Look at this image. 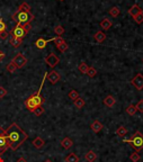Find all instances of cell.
<instances>
[{
	"mask_svg": "<svg viewBox=\"0 0 143 162\" xmlns=\"http://www.w3.org/2000/svg\"><path fill=\"white\" fill-rule=\"evenodd\" d=\"M109 15L112 17H117L120 15V8L118 7H112L109 9Z\"/></svg>",
	"mask_w": 143,
	"mask_h": 162,
	"instance_id": "83f0119b",
	"label": "cell"
},
{
	"mask_svg": "<svg viewBox=\"0 0 143 162\" xmlns=\"http://www.w3.org/2000/svg\"><path fill=\"white\" fill-rule=\"evenodd\" d=\"M90 127H91V129L95 133H99L100 131H102V129H103V124H102V123H100L99 121H95L91 124V126H90Z\"/></svg>",
	"mask_w": 143,
	"mask_h": 162,
	"instance_id": "2e32d148",
	"label": "cell"
},
{
	"mask_svg": "<svg viewBox=\"0 0 143 162\" xmlns=\"http://www.w3.org/2000/svg\"><path fill=\"white\" fill-rule=\"evenodd\" d=\"M134 20H135L138 24H142L143 23V11L142 12H140L139 15H136L135 17H134Z\"/></svg>",
	"mask_w": 143,
	"mask_h": 162,
	"instance_id": "d590c367",
	"label": "cell"
},
{
	"mask_svg": "<svg viewBox=\"0 0 143 162\" xmlns=\"http://www.w3.org/2000/svg\"><path fill=\"white\" fill-rule=\"evenodd\" d=\"M142 61H143V59H142Z\"/></svg>",
	"mask_w": 143,
	"mask_h": 162,
	"instance_id": "c3c4849f",
	"label": "cell"
},
{
	"mask_svg": "<svg viewBox=\"0 0 143 162\" xmlns=\"http://www.w3.org/2000/svg\"><path fill=\"white\" fill-rule=\"evenodd\" d=\"M6 95H7V90L4 87H0V98H4Z\"/></svg>",
	"mask_w": 143,
	"mask_h": 162,
	"instance_id": "ab89813d",
	"label": "cell"
},
{
	"mask_svg": "<svg viewBox=\"0 0 143 162\" xmlns=\"http://www.w3.org/2000/svg\"><path fill=\"white\" fill-rule=\"evenodd\" d=\"M61 145H62L63 149L69 150L70 147H72V145H73V142L70 140L69 137H66V139H63V140L61 141Z\"/></svg>",
	"mask_w": 143,
	"mask_h": 162,
	"instance_id": "e0dca14e",
	"label": "cell"
},
{
	"mask_svg": "<svg viewBox=\"0 0 143 162\" xmlns=\"http://www.w3.org/2000/svg\"><path fill=\"white\" fill-rule=\"evenodd\" d=\"M17 162H27V160H26L25 158H23V157H22V158H19L18 160H17Z\"/></svg>",
	"mask_w": 143,
	"mask_h": 162,
	"instance_id": "7bdbcfd3",
	"label": "cell"
},
{
	"mask_svg": "<svg viewBox=\"0 0 143 162\" xmlns=\"http://www.w3.org/2000/svg\"><path fill=\"white\" fill-rule=\"evenodd\" d=\"M140 12H142V9L140 8L139 5H136V4H135V5H133L132 7L128 9V14L132 16L133 18H134V17H135L136 15H139Z\"/></svg>",
	"mask_w": 143,
	"mask_h": 162,
	"instance_id": "7c38bea8",
	"label": "cell"
},
{
	"mask_svg": "<svg viewBox=\"0 0 143 162\" xmlns=\"http://www.w3.org/2000/svg\"><path fill=\"white\" fill-rule=\"evenodd\" d=\"M9 35H10V33H8L7 30H4V32L0 33V38L1 40H7L8 37H9Z\"/></svg>",
	"mask_w": 143,
	"mask_h": 162,
	"instance_id": "74e56055",
	"label": "cell"
},
{
	"mask_svg": "<svg viewBox=\"0 0 143 162\" xmlns=\"http://www.w3.org/2000/svg\"><path fill=\"white\" fill-rule=\"evenodd\" d=\"M45 162H52L51 160H45Z\"/></svg>",
	"mask_w": 143,
	"mask_h": 162,
	"instance_id": "bcb514c9",
	"label": "cell"
},
{
	"mask_svg": "<svg viewBox=\"0 0 143 162\" xmlns=\"http://www.w3.org/2000/svg\"><path fill=\"white\" fill-rule=\"evenodd\" d=\"M84 159H86V161L87 162H95V160L97 159V155H96L95 152L90 150V151H88L87 153H86Z\"/></svg>",
	"mask_w": 143,
	"mask_h": 162,
	"instance_id": "9a60e30c",
	"label": "cell"
},
{
	"mask_svg": "<svg viewBox=\"0 0 143 162\" xmlns=\"http://www.w3.org/2000/svg\"><path fill=\"white\" fill-rule=\"evenodd\" d=\"M116 103V99L114 98L113 96H107L105 99H104V105L107 107H113Z\"/></svg>",
	"mask_w": 143,
	"mask_h": 162,
	"instance_id": "d6986e66",
	"label": "cell"
},
{
	"mask_svg": "<svg viewBox=\"0 0 143 162\" xmlns=\"http://www.w3.org/2000/svg\"><path fill=\"white\" fill-rule=\"evenodd\" d=\"M46 76H48V73L45 72L44 77H43V81H42L40 89L37 90L36 93H34V95H32L30 97H28V98L26 99V101H25L26 108H27V109H28L30 113H33L34 109H35L36 107L42 106V104L44 103V99H43V97L41 96V91H42V89H43V85H44V81H45V79H46Z\"/></svg>",
	"mask_w": 143,
	"mask_h": 162,
	"instance_id": "7a4b0ae2",
	"label": "cell"
},
{
	"mask_svg": "<svg viewBox=\"0 0 143 162\" xmlns=\"http://www.w3.org/2000/svg\"><path fill=\"white\" fill-rule=\"evenodd\" d=\"M68 97H69V99L71 100H76L77 98H79V93H78L77 90H74V89H72V90H70L69 93H68Z\"/></svg>",
	"mask_w": 143,
	"mask_h": 162,
	"instance_id": "cb8c5ba5",
	"label": "cell"
},
{
	"mask_svg": "<svg viewBox=\"0 0 143 162\" xmlns=\"http://www.w3.org/2000/svg\"><path fill=\"white\" fill-rule=\"evenodd\" d=\"M94 37H95L96 42H98V43H103L104 40H106V34L104 33V32H102V30H99V32H97V33L94 35Z\"/></svg>",
	"mask_w": 143,
	"mask_h": 162,
	"instance_id": "5bb4252c",
	"label": "cell"
},
{
	"mask_svg": "<svg viewBox=\"0 0 143 162\" xmlns=\"http://www.w3.org/2000/svg\"><path fill=\"white\" fill-rule=\"evenodd\" d=\"M6 70H7L8 72H10V73H14V72L17 70V66H16L13 62H10V63H8L7 64V66H6Z\"/></svg>",
	"mask_w": 143,
	"mask_h": 162,
	"instance_id": "4dcf8cb0",
	"label": "cell"
},
{
	"mask_svg": "<svg viewBox=\"0 0 143 162\" xmlns=\"http://www.w3.org/2000/svg\"><path fill=\"white\" fill-rule=\"evenodd\" d=\"M58 48H59V51L60 52H66V50H68V48H69V45L66 44V42H64V43H62V44L61 45H59V46H58Z\"/></svg>",
	"mask_w": 143,
	"mask_h": 162,
	"instance_id": "e575fe53",
	"label": "cell"
},
{
	"mask_svg": "<svg viewBox=\"0 0 143 162\" xmlns=\"http://www.w3.org/2000/svg\"><path fill=\"white\" fill-rule=\"evenodd\" d=\"M54 33L58 35V36H61V35H63L64 34V27L61 25H58L56 27L54 28Z\"/></svg>",
	"mask_w": 143,
	"mask_h": 162,
	"instance_id": "f1b7e54d",
	"label": "cell"
},
{
	"mask_svg": "<svg viewBox=\"0 0 143 162\" xmlns=\"http://www.w3.org/2000/svg\"><path fill=\"white\" fill-rule=\"evenodd\" d=\"M89 66L87 65V63L84 62H81L79 65H78V70L80 71L81 73H87V71H88Z\"/></svg>",
	"mask_w": 143,
	"mask_h": 162,
	"instance_id": "d4e9b609",
	"label": "cell"
},
{
	"mask_svg": "<svg viewBox=\"0 0 143 162\" xmlns=\"http://www.w3.org/2000/svg\"><path fill=\"white\" fill-rule=\"evenodd\" d=\"M44 113V108L42 106H38V107H36L35 109H34V111H33V114H35L36 116H41V115L43 114Z\"/></svg>",
	"mask_w": 143,
	"mask_h": 162,
	"instance_id": "d6a6232c",
	"label": "cell"
},
{
	"mask_svg": "<svg viewBox=\"0 0 143 162\" xmlns=\"http://www.w3.org/2000/svg\"><path fill=\"white\" fill-rule=\"evenodd\" d=\"M45 62L48 63V66H51V68H54L55 65H58L60 62V59L58 56L55 55L54 53H51L50 55H48L45 58Z\"/></svg>",
	"mask_w": 143,
	"mask_h": 162,
	"instance_id": "ba28073f",
	"label": "cell"
},
{
	"mask_svg": "<svg viewBox=\"0 0 143 162\" xmlns=\"http://www.w3.org/2000/svg\"><path fill=\"white\" fill-rule=\"evenodd\" d=\"M44 144H45V142L43 141V139L40 136H37L36 139H34L33 140V145H34V147H36V149L43 147L44 146Z\"/></svg>",
	"mask_w": 143,
	"mask_h": 162,
	"instance_id": "ac0fdd59",
	"label": "cell"
},
{
	"mask_svg": "<svg viewBox=\"0 0 143 162\" xmlns=\"http://www.w3.org/2000/svg\"><path fill=\"white\" fill-rule=\"evenodd\" d=\"M7 143L11 150H17L26 140L28 135L25 133L24 129H20L16 123H13L7 129Z\"/></svg>",
	"mask_w": 143,
	"mask_h": 162,
	"instance_id": "6da1fadb",
	"label": "cell"
},
{
	"mask_svg": "<svg viewBox=\"0 0 143 162\" xmlns=\"http://www.w3.org/2000/svg\"><path fill=\"white\" fill-rule=\"evenodd\" d=\"M11 18L14 22H16L18 25H26V24H30V22L34 19V15L32 12H27V11H22L17 9V10L13 14Z\"/></svg>",
	"mask_w": 143,
	"mask_h": 162,
	"instance_id": "3957f363",
	"label": "cell"
},
{
	"mask_svg": "<svg viewBox=\"0 0 143 162\" xmlns=\"http://www.w3.org/2000/svg\"><path fill=\"white\" fill-rule=\"evenodd\" d=\"M11 62L14 63L16 66H17V69H20V68H23V66H25V64L27 63V59H26L25 56L23 55L22 53H18L17 55L13 59V61Z\"/></svg>",
	"mask_w": 143,
	"mask_h": 162,
	"instance_id": "5b68a950",
	"label": "cell"
},
{
	"mask_svg": "<svg viewBox=\"0 0 143 162\" xmlns=\"http://www.w3.org/2000/svg\"><path fill=\"white\" fill-rule=\"evenodd\" d=\"M130 159H131V161L132 162H139L141 160V157H140V153L139 152H133L132 154L130 155Z\"/></svg>",
	"mask_w": 143,
	"mask_h": 162,
	"instance_id": "484cf974",
	"label": "cell"
},
{
	"mask_svg": "<svg viewBox=\"0 0 143 162\" xmlns=\"http://www.w3.org/2000/svg\"><path fill=\"white\" fill-rule=\"evenodd\" d=\"M60 1H64V0H60Z\"/></svg>",
	"mask_w": 143,
	"mask_h": 162,
	"instance_id": "7dc6e473",
	"label": "cell"
},
{
	"mask_svg": "<svg viewBox=\"0 0 143 162\" xmlns=\"http://www.w3.org/2000/svg\"><path fill=\"white\" fill-rule=\"evenodd\" d=\"M60 74H59V72H56L55 70H53V71H51L50 73H48V76H46V79H48L50 82H51L52 85H55L56 82H59L60 81Z\"/></svg>",
	"mask_w": 143,
	"mask_h": 162,
	"instance_id": "9c48e42d",
	"label": "cell"
},
{
	"mask_svg": "<svg viewBox=\"0 0 143 162\" xmlns=\"http://www.w3.org/2000/svg\"><path fill=\"white\" fill-rule=\"evenodd\" d=\"M0 162H4V160H2V158L0 157Z\"/></svg>",
	"mask_w": 143,
	"mask_h": 162,
	"instance_id": "f6af8a7d",
	"label": "cell"
},
{
	"mask_svg": "<svg viewBox=\"0 0 143 162\" xmlns=\"http://www.w3.org/2000/svg\"><path fill=\"white\" fill-rule=\"evenodd\" d=\"M5 58V54H4V52H1L0 51V61H1V60L4 59Z\"/></svg>",
	"mask_w": 143,
	"mask_h": 162,
	"instance_id": "ee69618b",
	"label": "cell"
},
{
	"mask_svg": "<svg viewBox=\"0 0 143 162\" xmlns=\"http://www.w3.org/2000/svg\"><path fill=\"white\" fill-rule=\"evenodd\" d=\"M9 145L7 143V137L6 136H0V157L4 154L5 151L7 150Z\"/></svg>",
	"mask_w": 143,
	"mask_h": 162,
	"instance_id": "8fae6325",
	"label": "cell"
},
{
	"mask_svg": "<svg viewBox=\"0 0 143 162\" xmlns=\"http://www.w3.org/2000/svg\"><path fill=\"white\" fill-rule=\"evenodd\" d=\"M6 24H5V22H4V19L2 18H0V33L1 32H4V30H6Z\"/></svg>",
	"mask_w": 143,
	"mask_h": 162,
	"instance_id": "f35d334b",
	"label": "cell"
},
{
	"mask_svg": "<svg viewBox=\"0 0 143 162\" xmlns=\"http://www.w3.org/2000/svg\"><path fill=\"white\" fill-rule=\"evenodd\" d=\"M51 40H54V37L51 38V40H44V38L40 37V38L35 42V45H36V48H38V50H43V48H45V46L48 45V42H51Z\"/></svg>",
	"mask_w": 143,
	"mask_h": 162,
	"instance_id": "30bf717a",
	"label": "cell"
},
{
	"mask_svg": "<svg viewBox=\"0 0 143 162\" xmlns=\"http://www.w3.org/2000/svg\"><path fill=\"white\" fill-rule=\"evenodd\" d=\"M136 108L134 105H130V106L126 108V113H127L128 115H131V116H134V115L136 114Z\"/></svg>",
	"mask_w": 143,
	"mask_h": 162,
	"instance_id": "4316f807",
	"label": "cell"
},
{
	"mask_svg": "<svg viewBox=\"0 0 143 162\" xmlns=\"http://www.w3.org/2000/svg\"><path fill=\"white\" fill-rule=\"evenodd\" d=\"M23 27H24V30H26V33L30 32V30H32V26H30V24H26V25H23Z\"/></svg>",
	"mask_w": 143,
	"mask_h": 162,
	"instance_id": "60d3db41",
	"label": "cell"
},
{
	"mask_svg": "<svg viewBox=\"0 0 143 162\" xmlns=\"http://www.w3.org/2000/svg\"><path fill=\"white\" fill-rule=\"evenodd\" d=\"M135 108H136V111H140V113H143V99L140 100L139 103L136 104Z\"/></svg>",
	"mask_w": 143,
	"mask_h": 162,
	"instance_id": "8d00e7d4",
	"label": "cell"
},
{
	"mask_svg": "<svg viewBox=\"0 0 143 162\" xmlns=\"http://www.w3.org/2000/svg\"><path fill=\"white\" fill-rule=\"evenodd\" d=\"M26 34L27 33H26V30H24V27H23L22 25H18V24H17V26H16L15 28L13 30V32H11V36L23 40V38L26 36Z\"/></svg>",
	"mask_w": 143,
	"mask_h": 162,
	"instance_id": "8992f818",
	"label": "cell"
},
{
	"mask_svg": "<svg viewBox=\"0 0 143 162\" xmlns=\"http://www.w3.org/2000/svg\"><path fill=\"white\" fill-rule=\"evenodd\" d=\"M131 83H132L138 90H142L143 89V74L138 73L135 77L131 80Z\"/></svg>",
	"mask_w": 143,
	"mask_h": 162,
	"instance_id": "52a82bcc",
	"label": "cell"
},
{
	"mask_svg": "<svg viewBox=\"0 0 143 162\" xmlns=\"http://www.w3.org/2000/svg\"><path fill=\"white\" fill-rule=\"evenodd\" d=\"M0 136H7V131H5L1 127H0Z\"/></svg>",
	"mask_w": 143,
	"mask_h": 162,
	"instance_id": "b9f144b4",
	"label": "cell"
},
{
	"mask_svg": "<svg viewBox=\"0 0 143 162\" xmlns=\"http://www.w3.org/2000/svg\"><path fill=\"white\" fill-rule=\"evenodd\" d=\"M73 104H74V106L77 107L78 109H81V108L84 106V104H86V103H84V99H82V98H80V97H79V98H77V99L74 100Z\"/></svg>",
	"mask_w": 143,
	"mask_h": 162,
	"instance_id": "603a6c76",
	"label": "cell"
},
{
	"mask_svg": "<svg viewBox=\"0 0 143 162\" xmlns=\"http://www.w3.org/2000/svg\"><path fill=\"white\" fill-rule=\"evenodd\" d=\"M86 74H88V77H90V78H94L97 74V70H96L95 68H89L88 69V71H87V73Z\"/></svg>",
	"mask_w": 143,
	"mask_h": 162,
	"instance_id": "836d02e7",
	"label": "cell"
},
{
	"mask_svg": "<svg viewBox=\"0 0 143 162\" xmlns=\"http://www.w3.org/2000/svg\"><path fill=\"white\" fill-rule=\"evenodd\" d=\"M112 25H113V23H112V20H109L108 18H104L102 22H100V27L103 28L104 30H108L112 27Z\"/></svg>",
	"mask_w": 143,
	"mask_h": 162,
	"instance_id": "4fadbf2b",
	"label": "cell"
},
{
	"mask_svg": "<svg viewBox=\"0 0 143 162\" xmlns=\"http://www.w3.org/2000/svg\"><path fill=\"white\" fill-rule=\"evenodd\" d=\"M127 134V129L124 127V126H120L117 129H116V135H118L120 137H123Z\"/></svg>",
	"mask_w": 143,
	"mask_h": 162,
	"instance_id": "44dd1931",
	"label": "cell"
},
{
	"mask_svg": "<svg viewBox=\"0 0 143 162\" xmlns=\"http://www.w3.org/2000/svg\"><path fill=\"white\" fill-rule=\"evenodd\" d=\"M124 142L130 144L136 152L143 150V134L140 131H136L130 140H124Z\"/></svg>",
	"mask_w": 143,
	"mask_h": 162,
	"instance_id": "277c9868",
	"label": "cell"
},
{
	"mask_svg": "<svg viewBox=\"0 0 143 162\" xmlns=\"http://www.w3.org/2000/svg\"><path fill=\"white\" fill-rule=\"evenodd\" d=\"M23 43V40H20V38H17V37H14V36H11L10 37V44L14 46V48H19L20 45H22Z\"/></svg>",
	"mask_w": 143,
	"mask_h": 162,
	"instance_id": "ffe728a7",
	"label": "cell"
},
{
	"mask_svg": "<svg viewBox=\"0 0 143 162\" xmlns=\"http://www.w3.org/2000/svg\"><path fill=\"white\" fill-rule=\"evenodd\" d=\"M66 40H64V38H63L62 36H56V37H54V43H55V45H56V48L59 46V45H61L62 43H64Z\"/></svg>",
	"mask_w": 143,
	"mask_h": 162,
	"instance_id": "1f68e13d",
	"label": "cell"
},
{
	"mask_svg": "<svg viewBox=\"0 0 143 162\" xmlns=\"http://www.w3.org/2000/svg\"><path fill=\"white\" fill-rule=\"evenodd\" d=\"M18 9L19 10H22V11H27V12H30L32 8H30V6L27 4V2H23V4L18 7Z\"/></svg>",
	"mask_w": 143,
	"mask_h": 162,
	"instance_id": "f546056e",
	"label": "cell"
},
{
	"mask_svg": "<svg viewBox=\"0 0 143 162\" xmlns=\"http://www.w3.org/2000/svg\"><path fill=\"white\" fill-rule=\"evenodd\" d=\"M66 162H79V158L76 153H70L66 158Z\"/></svg>",
	"mask_w": 143,
	"mask_h": 162,
	"instance_id": "7402d4cb",
	"label": "cell"
}]
</instances>
